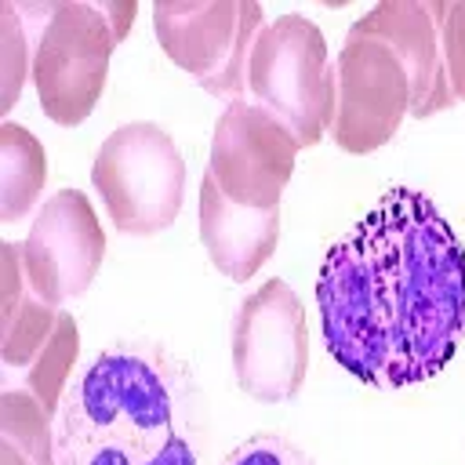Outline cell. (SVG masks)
<instances>
[{
    "label": "cell",
    "mask_w": 465,
    "mask_h": 465,
    "mask_svg": "<svg viewBox=\"0 0 465 465\" xmlns=\"http://www.w3.org/2000/svg\"><path fill=\"white\" fill-rule=\"evenodd\" d=\"M218 465H320L309 450H302L291 436L280 432H254L236 443Z\"/></svg>",
    "instance_id": "obj_16"
},
{
    "label": "cell",
    "mask_w": 465,
    "mask_h": 465,
    "mask_svg": "<svg viewBox=\"0 0 465 465\" xmlns=\"http://www.w3.org/2000/svg\"><path fill=\"white\" fill-rule=\"evenodd\" d=\"M0 440L29 465H54V414H47L29 389L0 392Z\"/></svg>",
    "instance_id": "obj_14"
},
{
    "label": "cell",
    "mask_w": 465,
    "mask_h": 465,
    "mask_svg": "<svg viewBox=\"0 0 465 465\" xmlns=\"http://www.w3.org/2000/svg\"><path fill=\"white\" fill-rule=\"evenodd\" d=\"M200 240L214 269L232 283H247L276 251L280 240V207H243L229 200L218 182L203 171L200 182Z\"/></svg>",
    "instance_id": "obj_12"
},
{
    "label": "cell",
    "mask_w": 465,
    "mask_h": 465,
    "mask_svg": "<svg viewBox=\"0 0 465 465\" xmlns=\"http://www.w3.org/2000/svg\"><path fill=\"white\" fill-rule=\"evenodd\" d=\"M0 465H29V461H25L11 443H4V440H0Z\"/></svg>",
    "instance_id": "obj_19"
},
{
    "label": "cell",
    "mask_w": 465,
    "mask_h": 465,
    "mask_svg": "<svg viewBox=\"0 0 465 465\" xmlns=\"http://www.w3.org/2000/svg\"><path fill=\"white\" fill-rule=\"evenodd\" d=\"M316 305L327 352L356 381H429L465 331V247L425 193L392 185L327 247Z\"/></svg>",
    "instance_id": "obj_1"
},
{
    "label": "cell",
    "mask_w": 465,
    "mask_h": 465,
    "mask_svg": "<svg viewBox=\"0 0 465 465\" xmlns=\"http://www.w3.org/2000/svg\"><path fill=\"white\" fill-rule=\"evenodd\" d=\"M44 182L47 156L40 138L15 120L0 124V222H22L36 207Z\"/></svg>",
    "instance_id": "obj_13"
},
{
    "label": "cell",
    "mask_w": 465,
    "mask_h": 465,
    "mask_svg": "<svg viewBox=\"0 0 465 465\" xmlns=\"http://www.w3.org/2000/svg\"><path fill=\"white\" fill-rule=\"evenodd\" d=\"M309 367V327L302 298L287 280L272 276L251 291L232 320V374L258 403H287L298 396Z\"/></svg>",
    "instance_id": "obj_7"
},
{
    "label": "cell",
    "mask_w": 465,
    "mask_h": 465,
    "mask_svg": "<svg viewBox=\"0 0 465 465\" xmlns=\"http://www.w3.org/2000/svg\"><path fill=\"white\" fill-rule=\"evenodd\" d=\"M91 185L116 232H163L185 200V156L174 138L149 120L105 134L91 163Z\"/></svg>",
    "instance_id": "obj_5"
},
{
    "label": "cell",
    "mask_w": 465,
    "mask_h": 465,
    "mask_svg": "<svg viewBox=\"0 0 465 465\" xmlns=\"http://www.w3.org/2000/svg\"><path fill=\"white\" fill-rule=\"evenodd\" d=\"M98 7H102V18H105L113 40L124 44L127 33H131V22H134V15H138V4H131V0H102Z\"/></svg>",
    "instance_id": "obj_18"
},
{
    "label": "cell",
    "mask_w": 465,
    "mask_h": 465,
    "mask_svg": "<svg viewBox=\"0 0 465 465\" xmlns=\"http://www.w3.org/2000/svg\"><path fill=\"white\" fill-rule=\"evenodd\" d=\"M153 29L163 54L189 73L207 94L247 102V62L265 11L254 0H160Z\"/></svg>",
    "instance_id": "obj_6"
},
{
    "label": "cell",
    "mask_w": 465,
    "mask_h": 465,
    "mask_svg": "<svg viewBox=\"0 0 465 465\" xmlns=\"http://www.w3.org/2000/svg\"><path fill=\"white\" fill-rule=\"evenodd\" d=\"M247 102L280 120L302 149L320 145L334 116V62L316 22L305 15L265 22L247 62Z\"/></svg>",
    "instance_id": "obj_4"
},
{
    "label": "cell",
    "mask_w": 465,
    "mask_h": 465,
    "mask_svg": "<svg viewBox=\"0 0 465 465\" xmlns=\"http://www.w3.org/2000/svg\"><path fill=\"white\" fill-rule=\"evenodd\" d=\"M294 134L254 102H229L214 124L207 174L243 207H280L298 160Z\"/></svg>",
    "instance_id": "obj_10"
},
{
    "label": "cell",
    "mask_w": 465,
    "mask_h": 465,
    "mask_svg": "<svg viewBox=\"0 0 465 465\" xmlns=\"http://www.w3.org/2000/svg\"><path fill=\"white\" fill-rule=\"evenodd\" d=\"M33 76V36L15 7V0L0 4V113H11L18 91Z\"/></svg>",
    "instance_id": "obj_15"
},
{
    "label": "cell",
    "mask_w": 465,
    "mask_h": 465,
    "mask_svg": "<svg viewBox=\"0 0 465 465\" xmlns=\"http://www.w3.org/2000/svg\"><path fill=\"white\" fill-rule=\"evenodd\" d=\"M440 44H443V73L458 105L465 102V0H443Z\"/></svg>",
    "instance_id": "obj_17"
},
{
    "label": "cell",
    "mask_w": 465,
    "mask_h": 465,
    "mask_svg": "<svg viewBox=\"0 0 465 465\" xmlns=\"http://www.w3.org/2000/svg\"><path fill=\"white\" fill-rule=\"evenodd\" d=\"M15 7L33 36V87L44 116L58 127L84 124L102 98L116 47L102 7L87 0H15Z\"/></svg>",
    "instance_id": "obj_3"
},
{
    "label": "cell",
    "mask_w": 465,
    "mask_h": 465,
    "mask_svg": "<svg viewBox=\"0 0 465 465\" xmlns=\"http://www.w3.org/2000/svg\"><path fill=\"white\" fill-rule=\"evenodd\" d=\"M403 116H411V80L400 58L378 40L345 33L334 58L331 142L352 156L374 153L400 131Z\"/></svg>",
    "instance_id": "obj_8"
},
{
    "label": "cell",
    "mask_w": 465,
    "mask_h": 465,
    "mask_svg": "<svg viewBox=\"0 0 465 465\" xmlns=\"http://www.w3.org/2000/svg\"><path fill=\"white\" fill-rule=\"evenodd\" d=\"M440 15L443 0H385L360 15L349 33L385 44L411 80V116L425 120L454 105L447 73H443V44H440Z\"/></svg>",
    "instance_id": "obj_11"
},
{
    "label": "cell",
    "mask_w": 465,
    "mask_h": 465,
    "mask_svg": "<svg viewBox=\"0 0 465 465\" xmlns=\"http://www.w3.org/2000/svg\"><path fill=\"white\" fill-rule=\"evenodd\" d=\"M207 403L185 360L120 341L73 378L54 411V465H203Z\"/></svg>",
    "instance_id": "obj_2"
},
{
    "label": "cell",
    "mask_w": 465,
    "mask_h": 465,
    "mask_svg": "<svg viewBox=\"0 0 465 465\" xmlns=\"http://www.w3.org/2000/svg\"><path fill=\"white\" fill-rule=\"evenodd\" d=\"M105 258V232L80 189H58L47 196L22 240V269L29 291L47 305L80 298Z\"/></svg>",
    "instance_id": "obj_9"
}]
</instances>
